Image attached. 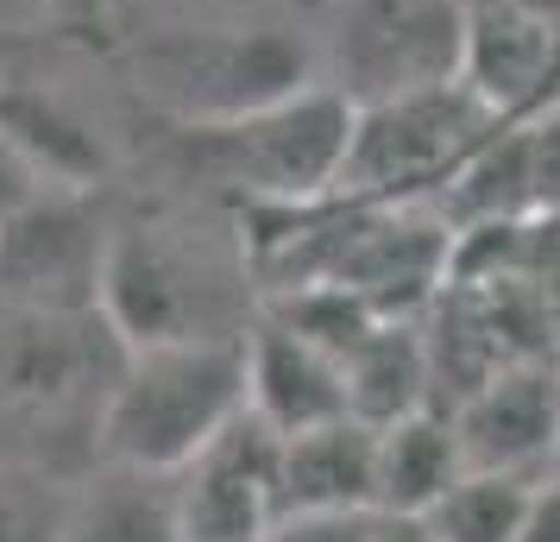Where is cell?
I'll return each mask as SVG.
<instances>
[{
	"label": "cell",
	"instance_id": "6da1fadb",
	"mask_svg": "<svg viewBox=\"0 0 560 542\" xmlns=\"http://www.w3.org/2000/svg\"><path fill=\"white\" fill-rule=\"evenodd\" d=\"M246 404V335L127 347L102 404V454L120 466L183 473Z\"/></svg>",
	"mask_w": 560,
	"mask_h": 542
},
{
	"label": "cell",
	"instance_id": "7a4b0ae2",
	"mask_svg": "<svg viewBox=\"0 0 560 542\" xmlns=\"http://www.w3.org/2000/svg\"><path fill=\"white\" fill-rule=\"evenodd\" d=\"M353 95H340L334 82H315L240 120L183 127V139H189V158L214 183H228L233 196L265 208H308L340 189V171L353 152Z\"/></svg>",
	"mask_w": 560,
	"mask_h": 542
},
{
	"label": "cell",
	"instance_id": "3957f363",
	"mask_svg": "<svg viewBox=\"0 0 560 542\" xmlns=\"http://www.w3.org/2000/svg\"><path fill=\"white\" fill-rule=\"evenodd\" d=\"M504 127L466 82H429L384 102H359L340 203H429L491 132Z\"/></svg>",
	"mask_w": 560,
	"mask_h": 542
},
{
	"label": "cell",
	"instance_id": "277c9868",
	"mask_svg": "<svg viewBox=\"0 0 560 542\" xmlns=\"http://www.w3.org/2000/svg\"><path fill=\"white\" fill-rule=\"evenodd\" d=\"M145 77L183 127H202V120H240L296 89H315L328 82V70H322V38H303L290 26H228L208 38L158 45L145 57Z\"/></svg>",
	"mask_w": 560,
	"mask_h": 542
},
{
	"label": "cell",
	"instance_id": "5b68a950",
	"mask_svg": "<svg viewBox=\"0 0 560 542\" xmlns=\"http://www.w3.org/2000/svg\"><path fill=\"white\" fill-rule=\"evenodd\" d=\"M466 20L472 0H334L322 70L353 102L454 82L466 57Z\"/></svg>",
	"mask_w": 560,
	"mask_h": 542
},
{
	"label": "cell",
	"instance_id": "8992f818",
	"mask_svg": "<svg viewBox=\"0 0 560 542\" xmlns=\"http://www.w3.org/2000/svg\"><path fill=\"white\" fill-rule=\"evenodd\" d=\"M228 297L214 285V265L189 246L164 240V228H120L107 233L102 265V315L127 347L158 341H196V335H246L228 328Z\"/></svg>",
	"mask_w": 560,
	"mask_h": 542
},
{
	"label": "cell",
	"instance_id": "52a82bcc",
	"mask_svg": "<svg viewBox=\"0 0 560 542\" xmlns=\"http://www.w3.org/2000/svg\"><path fill=\"white\" fill-rule=\"evenodd\" d=\"M107 233L77 189L32 196L0 228V290L26 310H102Z\"/></svg>",
	"mask_w": 560,
	"mask_h": 542
},
{
	"label": "cell",
	"instance_id": "ba28073f",
	"mask_svg": "<svg viewBox=\"0 0 560 542\" xmlns=\"http://www.w3.org/2000/svg\"><path fill=\"white\" fill-rule=\"evenodd\" d=\"M278 461L283 436L253 411H240L177 473L183 537L189 542H265L278 523Z\"/></svg>",
	"mask_w": 560,
	"mask_h": 542
},
{
	"label": "cell",
	"instance_id": "9c48e42d",
	"mask_svg": "<svg viewBox=\"0 0 560 542\" xmlns=\"http://www.w3.org/2000/svg\"><path fill=\"white\" fill-rule=\"evenodd\" d=\"M447 416H454L472 473L541 480V473H555V441H560V360L529 354V360L498 366Z\"/></svg>",
	"mask_w": 560,
	"mask_h": 542
},
{
	"label": "cell",
	"instance_id": "30bf717a",
	"mask_svg": "<svg viewBox=\"0 0 560 542\" xmlns=\"http://www.w3.org/2000/svg\"><path fill=\"white\" fill-rule=\"evenodd\" d=\"M459 82L498 120H529L560 95V20L510 0H472Z\"/></svg>",
	"mask_w": 560,
	"mask_h": 542
},
{
	"label": "cell",
	"instance_id": "8fae6325",
	"mask_svg": "<svg viewBox=\"0 0 560 542\" xmlns=\"http://www.w3.org/2000/svg\"><path fill=\"white\" fill-rule=\"evenodd\" d=\"M246 404L278 436H303V429L353 416L347 366L334 360L328 347H315L308 335H296L290 322H278V315L246 328Z\"/></svg>",
	"mask_w": 560,
	"mask_h": 542
},
{
	"label": "cell",
	"instance_id": "7c38bea8",
	"mask_svg": "<svg viewBox=\"0 0 560 542\" xmlns=\"http://www.w3.org/2000/svg\"><path fill=\"white\" fill-rule=\"evenodd\" d=\"M278 505L283 511H378V423L340 416L303 436H283Z\"/></svg>",
	"mask_w": 560,
	"mask_h": 542
},
{
	"label": "cell",
	"instance_id": "4fadbf2b",
	"mask_svg": "<svg viewBox=\"0 0 560 542\" xmlns=\"http://www.w3.org/2000/svg\"><path fill=\"white\" fill-rule=\"evenodd\" d=\"M466 480V448L447 411H409L378 429V511L429 517Z\"/></svg>",
	"mask_w": 560,
	"mask_h": 542
},
{
	"label": "cell",
	"instance_id": "5bb4252c",
	"mask_svg": "<svg viewBox=\"0 0 560 542\" xmlns=\"http://www.w3.org/2000/svg\"><path fill=\"white\" fill-rule=\"evenodd\" d=\"M63 542H189L183 537L177 473L107 461L102 473L70 498Z\"/></svg>",
	"mask_w": 560,
	"mask_h": 542
},
{
	"label": "cell",
	"instance_id": "9a60e30c",
	"mask_svg": "<svg viewBox=\"0 0 560 542\" xmlns=\"http://www.w3.org/2000/svg\"><path fill=\"white\" fill-rule=\"evenodd\" d=\"M347 397L353 416L365 423H397L409 411L434 404V372H429V335L422 315H384L372 335L347 354Z\"/></svg>",
	"mask_w": 560,
	"mask_h": 542
},
{
	"label": "cell",
	"instance_id": "2e32d148",
	"mask_svg": "<svg viewBox=\"0 0 560 542\" xmlns=\"http://www.w3.org/2000/svg\"><path fill=\"white\" fill-rule=\"evenodd\" d=\"M0 139L26 158L32 171L63 183V189H82V183H95L107 171V152H102V139L89 132V120H77L51 95H13V102H0Z\"/></svg>",
	"mask_w": 560,
	"mask_h": 542
},
{
	"label": "cell",
	"instance_id": "e0dca14e",
	"mask_svg": "<svg viewBox=\"0 0 560 542\" xmlns=\"http://www.w3.org/2000/svg\"><path fill=\"white\" fill-rule=\"evenodd\" d=\"M529 486L535 480H516V473H472V466H466V480H459L422 523H429L441 542H516Z\"/></svg>",
	"mask_w": 560,
	"mask_h": 542
},
{
	"label": "cell",
	"instance_id": "ac0fdd59",
	"mask_svg": "<svg viewBox=\"0 0 560 542\" xmlns=\"http://www.w3.org/2000/svg\"><path fill=\"white\" fill-rule=\"evenodd\" d=\"M70 498L77 492H57L45 473L0 466V542H63Z\"/></svg>",
	"mask_w": 560,
	"mask_h": 542
},
{
	"label": "cell",
	"instance_id": "d6986e66",
	"mask_svg": "<svg viewBox=\"0 0 560 542\" xmlns=\"http://www.w3.org/2000/svg\"><path fill=\"white\" fill-rule=\"evenodd\" d=\"M384 511H283L265 542H378Z\"/></svg>",
	"mask_w": 560,
	"mask_h": 542
},
{
	"label": "cell",
	"instance_id": "ffe728a7",
	"mask_svg": "<svg viewBox=\"0 0 560 542\" xmlns=\"http://www.w3.org/2000/svg\"><path fill=\"white\" fill-rule=\"evenodd\" d=\"M523 146H529L535 215H560V95L523 120Z\"/></svg>",
	"mask_w": 560,
	"mask_h": 542
},
{
	"label": "cell",
	"instance_id": "44dd1931",
	"mask_svg": "<svg viewBox=\"0 0 560 542\" xmlns=\"http://www.w3.org/2000/svg\"><path fill=\"white\" fill-rule=\"evenodd\" d=\"M516 542H560V473H541V480L529 486Z\"/></svg>",
	"mask_w": 560,
	"mask_h": 542
},
{
	"label": "cell",
	"instance_id": "7402d4cb",
	"mask_svg": "<svg viewBox=\"0 0 560 542\" xmlns=\"http://www.w3.org/2000/svg\"><path fill=\"white\" fill-rule=\"evenodd\" d=\"M32 177H38V171H32V164L13 152L7 139H0V228H7V215H13V208H26L32 196H38V189H32Z\"/></svg>",
	"mask_w": 560,
	"mask_h": 542
},
{
	"label": "cell",
	"instance_id": "603a6c76",
	"mask_svg": "<svg viewBox=\"0 0 560 542\" xmlns=\"http://www.w3.org/2000/svg\"><path fill=\"white\" fill-rule=\"evenodd\" d=\"M378 542H441V537H434L422 517H384V537Z\"/></svg>",
	"mask_w": 560,
	"mask_h": 542
},
{
	"label": "cell",
	"instance_id": "cb8c5ba5",
	"mask_svg": "<svg viewBox=\"0 0 560 542\" xmlns=\"http://www.w3.org/2000/svg\"><path fill=\"white\" fill-rule=\"evenodd\" d=\"M510 7H535V13H555L560 20V0H510Z\"/></svg>",
	"mask_w": 560,
	"mask_h": 542
},
{
	"label": "cell",
	"instance_id": "d4e9b609",
	"mask_svg": "<svg viewBox=\"0 0 560 542\" xmlns=\"http://www.w3.org/2000/svg\"><path fill=\"white\" fill-rule=\"evenodd\" d=\"M555 360H560V310H555Z\"/></svg>",
	"mask_w": 560,
	"mask_h": 542
},
{
	"label": "cell",
	"instance_id": "484cf974",
	"mask_svg": "<svg viewBox=\"0 0 560 542\" xmlns=\"http://www.w3.org/2000/svg\"><path fill=\"white\" fill-rule=\"evenodd\" d=\"M555 473H560V441H555Z\"/></svg>",
	"mask_w": 560,
	"mask_h": 542
}]
</instances>
